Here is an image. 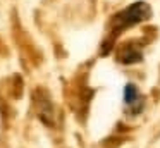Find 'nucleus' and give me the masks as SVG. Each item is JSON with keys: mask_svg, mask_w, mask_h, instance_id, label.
<instances>
[{"mask_svg": "<svg viewBox=\"0 0 160 148\" xmlns=\"http://www.w3.org/2000/svg\"><path fill=\"white\" fill-rule=\"evenodd\" d=\"M152 17V9L146 2H136L132 5H129L128 9H124L122 12H119L114 19V24H112V33L110 36L107 38V47L102 48V54H108L114 45V40L117 38V34H121L122 31L129 29L131 26L141 23V21H146Z\"/></svg>", "mask_w": 160, "mask_h": 148, "instance_id": "obj_1", "label": "nucleus"}, {"mask_svg": "<svg viewBox=\"0 0 160 148\" xmlns=\"http://www.w3.org/2000/svg\"><path fill=\"white\" fill-rule=\"evenodd\" d=\"M124 102H126V105L129 107V112H131L132 115L141 114V110L145 109V96H141L139 89L136 88L132 83H129L124 88Z\"/></svg>", "mask_w": 160, "mask_h": 148, "instance_id": "obj_3", "label": "nucleus"}, {"mask_svg": "<svg viewBox=\"0 0 160 148\" xmlns=\"http://www.w3.org/2000/svg\"><path fill=\"white\" fill-rule=\"evenodd\" d=\"M141 60H143V52H141V48L134 43L126 45L121 50V54H119V62H121V64H138V62H141Z\"/></svg>", "mask_w": 160, "mask_h": 148, "instance_id": "obj_4", "label": "nucleus"}, {"mask_svg": "<svg viewBox=\"0 0 160 148\" xmlns=\"http://www.w3.org/2000/svg\"><path fill=\"white\" fill-rule=\"evenodd\" d=\"M35 96V103H36V110H38V117L47 124V126H53V105L50 102L48 93L43 88L36 89L33 93Z\"/></svg>", "mask_w": 160, "mask_h": 148, "instance_id": "obj_2", "label": "nucleus"}]
</instances>
